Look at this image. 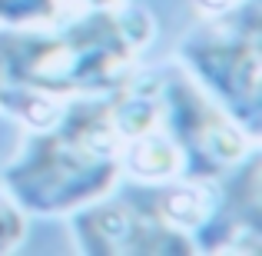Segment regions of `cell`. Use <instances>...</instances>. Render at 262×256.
<instances>
[{
    "instance_id": "6",
    "label": "cell",
    "mask_w": 262,
    "mask_h": 256,
    "mask_svg": "<svg viewBox=\"0 0 262 256\" xmlns=\"http://www.w3.org/2000/svg\"><path fill=\"white\" fill-rule=\"evenodd\" d=\"M116 160H120V173H129L143 186H163L183 176V153L163 127L123 140Z\"/></svg>"
},
{
    "instance_id": "4",
    "label": "cell",
    "mask_w": 262,
    "mask_h": 256,
    "mask_svg": "<svg viewBox=\"0 0 262 256\" xmlns=\"http://www.w3.org/2000/svg\"><path fill=\"white\" fill-rule=\"evenodd\" d=\"M70 240L83 256H149V253H186L192 256L189 233L176 230L163 220L153 193L136 196H116L113 190L100 200L73 210L70 216Z\"/></svg>"
},
{
    "instance_id": "7",
    "label": "cell",
    "mask_w": 262,
    "mask_h": 256,
    "mask_svg": "<svg viewBox=\"0 0 262 256\" xmlns=\"http://www.w3.org/2000/svg\"><path fill=\"white\" fill-rule=\"evenodd\" d=\"M63 0H0V33L50 30L63 20Z\"/></svg>"
},
{
    "instance_id": "9",
    "label": "cell",
    "mask_w": 262,
    "mask_h": 256,
    "mask_svg": "<svg viewBox=\"0 0 262 256\" xmlns=\"http://www.w3.org/2000/svg\"><path fill=\"white\" fill-rule=\"evenodd\" d=\"M189 4L199 13V20H209V17H223V13L236 10L243 0H189Z\"/></svg>"
},
{
    "instance_id": "8",
    "label": "cell",
    "mask_w": 262,
    "mask_h": 256,
    "mask_svg": "<svg viewBox=\"0 0 262 256\" xmlns=\"http://www.w3.org/2000/svg\"><path fill=\"white\" fill-rule=\"evenodd\" d=\"M27 230H30V216L17 206V200L0 186V256L13 253L24 246Z\"/></svg>"
},
{
    "instance_id": "11",
    "label": "cell",
    "mask_w": 262,
    "mask_h": 256,
    "mask_svg": "<svg viewBox=\"0 0 262 256\" xmlns=\"http://www.w3.org/2000/svg\"><path fill=\"white\" fill-rule=\"evenodd\" d=\"M4 87H7V64H4V53H0V96H4Z\"/></svg>"
},
{
    "instance_id": "1",
    "label": "cell",
    "mask_w": 262,
    "mask_h": 256,
    "mask_svg": "<svg viewBox=\"0 0 262 256\" xmlns=\"http://www.w3.org/2000/svg\"><path fill=\"white\" fill-rule=\"evenodd\" d=\"M120 136L106 113V93L70 96L60 120L27 130L7 160L0 186L27 216H70L120 183Z\"/></svg>"
},
{
    "instance_id": "5",
    "label": "cell",
    "mask_w": 262,
    "mask_h": 256,
    "mask_svg": "<svg viewBox=\"0 0 262 256\" xmlns=\"http://www.w3.org/2000/svg\"><path fill=\"white\" fill-rule=\"evenodd\" d=\"M196 253H262V160L252 150L243 163L212 180V203L192 230Z\"/></svg>"
},
{
    "instance_id": "3",
    "label": "cell",
    "mask_w": 262,
    "mask_h": 256,
    "mask_svg": "<svg viewBox=\"0 0 262 256\" xmlns=\"http://www.w3.org/2000/svg\"><path fill=\"white\" fill-rule=\"evenodd\" d=\"M160 127L183 153V176L206 183L259 150V140H252L212 96H206L179 64L160 67Z\"/></svg>"
},
{
    "instance_id": "10",
    "label": "cell",
    "mask_w": 262,
    "mask_h": 256,
    "mask_svg": "<svg viewBox=\"0 0 262 256\" xmlns=\"http://www.w3.org/2000/svg\"><path fill=\"white\" fill-rule=\"evenodd\" d=\"M129 0H63V7L70 13H86V10H120Z\"/></svg>"
},
{
    "instance_id": "2",
    "label": "cell",
    "mask_w": 262,
    "mask_h": 256,
    "mask_svg": "<svg viewBox=\"0 0 262 256\" xmlns=\"http://www.w3.org/2000/svg\"><path fill=\"white\" fill-rule=\"evenodd\" d=\"M176 64L252 140H262V0L199 20L179 37Z\"/></svg>"
}]
</instances>
